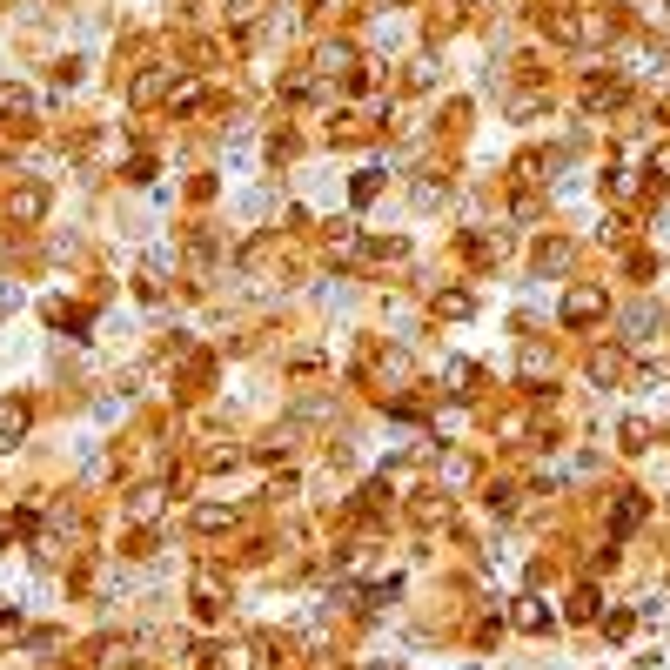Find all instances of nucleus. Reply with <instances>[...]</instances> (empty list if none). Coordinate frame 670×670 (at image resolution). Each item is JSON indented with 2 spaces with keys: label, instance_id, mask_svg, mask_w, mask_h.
<instances>
[{
  "label": "nucleus",
  "instance_id": "393cba45",
  "mask_svg": "<svg viewBox=\"0 0 670 670\" xmlns=\"http://www.w3.org/2000/svg\"><path fill=\"white\" fill-rule=\"evenodd\" d=\"M570 617H577V624H590V617H597V597H590V590H577V597H570Z\"/></svg>",
  "mask_w": 670,
  "mask_h": 670
},
{
  "label": "nucleus",
  "instance_id": "9b49d317",
  "mask_svg": "<svg viewBox=\"0 0 670 670\" xmlns=\"http://www.w3.org/2000/svg\"><path fill=\"white\" fill-rule=\"evenodd\" d=\"M382 490H396V496H429V490H423V469H416V463H389V469H382Z\"/></svg>",
  "mask_w": 670,
  "mask_h": 670
},
{
  "label": "nucleus",
  "instance_id": "ddd939ff",
  "mask_svg": "<svg viewBox=\"0 0 670 670\" xmlns=\"http://www.w3.org/2000/svg\"><path fill=\"white\" fill-rule=\"evenodd\" d=\"M27 114H34V94H27L21 81H7V88H0V121H27Z\"/></svg>",
  "mask_w": 670,
  "mask_h": 670
},
{
  "label": "nucleus",
  "instance_id": "6e6552de",
  "mask_svg": "<svg viewBox=\"0 0 670 670\" xmlns=\"http://www.w3.org/2000/svg\"><path fill=\"white\" fill-rule=\"evenodd\" d=\"M516 376H523V389H536V382H550V376H557V362H550V349H543V342H530V349H523V362H516Z\"/></svg>",
  "mask_w": 670,
  "mask_h": 670
},
{
  "label": "nucleus",
  "instance_id": "aec40b11",
  "mask_svg": "<svg viewBox=\"0 0 670 670\" xmlns=\"http://www.w3.org/2000/svg\"><path fill=\"white\" fill-rule=\"evenodd\" d=\"M624 101V81H590L583 88V108H617Z\"/></svg>",
  "mask_w": 670,
  "mask_h": 670
},
{
  "label": "nucleus",
  "instance_id": "2eb2a0df",
  "mask_svg": "<svg viewBox=\"0 0 670 670\" xmlns=\"http://www.w3.org/2000/svg\"><path fill=\"white\" fill-rule=\"evenodd\" d=\"M195 530H235V503H195Z\"/></svg>",
  "mask_w": 670,
  "mask_h": 670
},
{
  "label": "nucleus",
  "instance_id": "f03ea898",
  "mask_svg": "<svg viewBox=\"0 0 670 670\" xmlns=\"http://www.w3.org/2000/svg\"><path fill=\"white\" fill-rule=\"evenodd\" d=\"M603 309H610V295L597 282H577V289L563 295V329H590V322H603Z\"/></svg>",
  "mask_w": 670,
  "mask_h": 670
},
{
  "label": "nucleus",
  "instance_id": "423d86ee",
  "mask_svg": "<svg viewBox=\"0 0 670 670\" xmlns=\"http://www.w3.org/2000/svg\"><path fill=\"white\" fill-rule=\"evenodd\" d=\"M650 516V503H644V490H624L617 503H610V536H630L637 523Z\"/></svg>",
  "mask_w": 670,
  "mask_h": 670
},
{
  "label": "nucleus",
  "instance_id": "6ab92c4d",
  "mask_svg": "<svg viewBox=\"0 0 670 670\" xmlns=\"http://www.w3.org/2000/svg\"><path fill=\"white\" fill-rule=\"evenodd\" d=\"M617 436H624V456H644V449H650V436H657V429H650L644 416H630V423L617 429Z\"/></svg>",
  "mask_w": 670,
  "mask_h": 670
},
{
  "label": "nucleus",
  "instance_id": "0eeeda50",
  "mask_svg": "<svg viewBox=\"0 0 670 670\" xmlns=\"http://www.w3.org/2000/svg\"><path fill=\"white\" fill-rule=\"evenodd\" d=\"M27 423H34V409H27L21 396H7V402H0V449H14V443H21Z\"/></svg>",
  "mask_w": 670,
  "mask_h": 670
},
{
  "label": "nucleus",
  "instance_id": "b1692460",
  "mask_svg": "<svg viewBox=\"0 0 670 670\" xmlns=\"http://www.w3.org/2000/svg\"><path fill=\"white\" fill-rule=\"evenodd\" d=\"M436 315H469V295H463V289H449V295H436Z\"/></svg>",
  "mask_w": 670,
  "mask_h": 670
},
{
  "label": "nucleus",
  "instance_id": "20e7f679",
  "mask_svg": "<svg viewBox=\"0 0 670 670\" xmlns=\"http://www.w3.org/2000/svg\"><path fill=\"white\" fill-rule=\"evenodd\" d=\"M309 67L322 74V81H349V74H362V67H356V41H322Z\"/></svg>",
  "mask_w": 670,
  "mask_h": 670
},
{
  "label": "nucleus",
  "instance_id": "bb28decb",
  "mask_svg": "<svg viewBox=\"0 0 670 670\" xmlns=\"http://www.w3.org/2000/svg\"><path fill=\"white\" fill-rule=\"evenodd\" d=\"M536 108H550V94H516L510 114H536Z\"/></svg>",
  "mask_w": 670,
  "mask_h": 670
},
{
  "label": "nucleus",
  "instance_id": "a211bd4d",
  "mask_svg": "<svg viewBox=\"0 0 670 670\" xmlns=\"http://www.w3.org/2000/svg\"><path fill=\"white\" fill-rule=\"evenodd\" d=\"M476 483V463L469 456H443V490H469Z\"/></svg>",
  "mask_w": 670,
  "mask_h": 670
},
{
  "label": "nucleus",
  "instance_id": "f8f14e48",
  "mask_svg": "<svg viewBox=\"0 0 670 670\" xmlns=\"http://www.w3.org/2000/svg\"><path fill=\"white\" fill-rule=\"evenodd\" d=\"M409 201L429 215V208H443V201H449V181L443 175H416V181H409Z\"/></svg>",
  "mask_w": 670,
  "mask_h": 670
},
{
  "label": "nucleus",
  "instance_id": "a878e982",
  "mask_svg": "<svg viewBox=\"0 0 670 670\" xmlns=\"http://www.w3.org/2000/svg\"><path fill=\"white\" fill-rule=\"evenodd\" d=\"M376 188H382V175H376V168H362V175H356V201H376Z\"/></svg>",
  "mask_w": 670,
  "mask_h": 670
},
{
  "label": "nucleus",
  "instance_id": "5701e85b",
  "mask_svg": "<svg viewBox=\"0 0 670 670\" xmlns=\"http://www.w3.org/2000/svg\"><path fill=\"white\" fill-rule=\"evenodd\" d=\"M483 503H490L496 516H510V510H516V490H503V483H490V490H483Z\"/></svg>",
  "mask_w": 670,
  "mask_h": 670
},
{
  "label": "nucleus",
  "instance_id": "7ed1b4c3",
  "mask_svg": "<svg viewBox=\"0 0 670 670\" xmlns=\"http://www.w3.org/2000/svg\"><path fill=\"white\" fill-rule=\"evenodd\" d=\"M175 74L181 67H161V61H148L141 74L128 81V101L134 108H155V101H168V88H175Z\"/></svg>",
  "mask_w": 670,
  "mask_h": 670
},
{
  "label": "nucleus",
  "instance_id": "dca6fc26",
  "mask_svg": "<svg viewBox=\"0 0 670 670\" xmlns=\"http://www.w3.org/2000/svg\"><path fill=\"white\" fill-rule=\"evenodd\" d=\"M624 376V349H597L590 356V382H617Z\"/></svg>",
  "mask_w": 670,
  "mask_h": 670
},
{
  "label": "nucleus",
  "instance_id": "9d476101",
  "mask_svg": "<svg viewBox=\"0 0 670 670\" xmlns=\"http://www.w3.org/2000/svg\"><path fill=\"white\" fill-rule=\"evenodd\" d=\"M543 34H550L557 47H583V27H577L570 7H550V14H543Z\"/></svg>",
  "mask_w": 670,
  "mask_h": 670
},
{
  "label": "nucleus",
  "instance_id": "f3484780",
  "mask_svg": "<svg viewBox=\"0 0 670 670\" xmlns=\"http://www.w3.org/2000/svg\"><path fill=\"white\" fill-rule=\"evenodd\" d=\"M516 630H530V637L536 630H550V610H543L536 597H516Z\"/></svg>",
  "mask_w": 670,
  "mask_h": 670
},
{
  "label": "nucleus",
  "instance_id": "39448f33",
  "mask_svg": "<svg viewBox=\"0 0 670 670\" xmlns=\"http://www.w3.org/2000/svg\"><path fill=\"white\" fill-rule=\"evenodd\" d=\"M121 510H128V523H161V510H168V490H161V483H141V490H134Z\"/></svg>",
  "mask_w": 670,
  "mask_h": 670
},
{
  "label": "nucleus",
  "instance_id": "1a4fd4ad",
  "mask_svg": "<svg viewBox=\"0 0 670 670\" xmlns=\"http://www.w3.org/2000/svg\"><path fill=\"white\" fill-rule=\"evenodd\" d=\"M329 248H335V262H362V255H369V242H362L356 222H335L329 228Z\"/></svg>",
  "mask_w": 670,
  "mask_h": 670
},
{
  "label": "nucleus",
  "instance_id": "4be33fe9",
  "mask_svg": "<svg viewBox=\"0 0 670 670\" xmlns=\"http://www.w3.org/2000/svg\"><path fill=\"white\" fill-rule=\"evenodd\" d=\"M443 376L456 382V389H449V396H469V382H476V369H469V362L456 356V362H443Z\"/></svg>",
  "mask_w": 670,
  "mask_h": 670
},
{
  "label": "nucleus",
  "instance_id": "412c9836",
  "mask_svg": "<svg viewBox=\"0 0 670 670\" xmlns=\"http://www.w3.org/2000/svg\"><path fill=\"white\" fill-rule=\"evenodd\" d=\"M650 188H670V141L650 148Z\"/></svg>",
  "mask_w": 670,
  "mask_h": 670
},
{
  "label": "nucleus",
  "instance_id": "f257e3e1",
  "mask_svg": "<svg viewBox=\"0 0 670 670\" xmlns=\"http://www.w3.org/2000/svg\"><path fill=\"white\" fill-rule=\"evenodd\" d=\"M47 208H54V195H47V181H21L14 195H7V222L14 228H41Z\"/></svg>",
  "mask_w": 670,
  "mask_h": 670
},
{
  "label": "nucleus",
  "instance_id": "4468645a",
  "mask_svg": "<svg viewBox=\"0 0 670 670\" xmlns=\"http://www.w3.org/2000/svg\"><path fill=\"white\" fill-rule=\"evenodd\" d=\"M201 101H208L201 81H175V88H168V108H175V114H201Z\"/></svg>",
  "mask_w": 670,
  "mask_h": 670
}]
</instances>
